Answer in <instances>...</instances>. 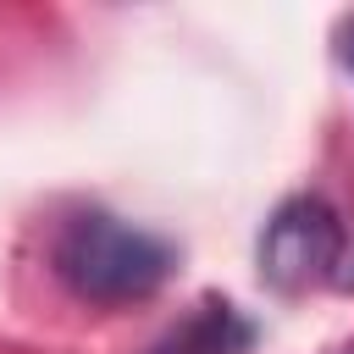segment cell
I'll list each match as a JSON object with an SVG mask.
<instances>
[{
    "instance_id": "277c9868",
    "label": "cell",
    "mask_w": 354,
    "mask_h": 354,
    "mask_svg": "<svg viewBox=\"0 0 354 354\" xmlns=\"http://www.w3.org/2000/svg\"><path fill=\"white\" fill-rule=\"evenodd\" d=\"M343 61H348V72H354V22H348V33H343Z\"/></svg>"
},
{
    "instance_id": "5b68a950",
    "label": "cell",
    "mask_w": 354,
    "mask_h": 354,
    "mask_svg": "<svg viewBox=\"0 0 354 354\" xmlns=\"http://www.w3.org/2000/svg\"><path fill=\"white\" fill-rule=\"evenodd\" d=\"M343 288H354V266H348V271H343Z\"/></svg>"
},
{
    "instance_id": "6da1fadb",
    "label": "cell",
    "mask_w": 354,
    "mask_h": 354,
    "mask_svg": "<svg viewBox=\"0 0 354 354\" xmlns=\"http://www.w3.org/2000/svg\"><path fill=\"white\" fill-rule=\"evenodd\" d=\"M50 271L94 310H127L155 299L177 277V243L111 210H72L50 238Z\"/></svg>"
},
{
    "instance_id": "7a4b0ae2",
    "label": "cell",
    "mask_w": 354,
    "mask_h": 354,
    "mask_svg": "<svg viewBox=\"0 0 354 354\" xmlns=\"http://www.w3.org/2000/svg\"><path fill=\"white\" fill-rule=\"evenodd\" d=\"M343 249H348L343 216L321 194H293L266 216L254 238V266L271 293L299 299L326 282H343Z\"/></svg>"
},
{
    "instance_id": "3957f363",
    "label": "cell",
    "mask_w": 354,
    "mask_h": 354,
    "mask_svg": "<svg viewBox=\"0 0 354 354\" xmlns=\"http://www.w3.org/2000/svg\"><path fill=\"white\" fill-rule=\"evenodd\" d=\"M249 343H254V321L232 299L210 293V299L188 304L144 354H243Z\"/></svg>"
}]
</instances>
